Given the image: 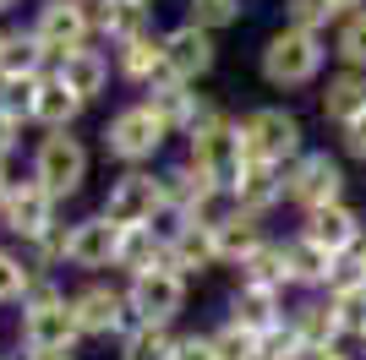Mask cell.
Masks as SVG:
<instances>
[{
    "label": "cell",
    "instance_id": "29",
    "mask_svg": "<svg viewBox=\"0 0 366 360\" xmlns=\"http://www.w3.org/2000/svg\"><path fill=\"white\" fill-rule=\"evenodd\" d=\"M285 262H290V284L295 289H322L328 284V268H334V251L317 246L312 235H290L285 240Z\"/></svg>",
    "mask_w": 366,
    "mask_h": 360
},
{
    "label": "cell",
    "instance_id": "8",
    "mask_svg": "<svg viewBox=\"0 0 366 360\" xmlns=\"http://www.w3.org/2000/svg\"><path fill=\"white\" fill-rule=\"evenodd\" d=\"M93 33H99V22H93V0H44L39 16H33V39L49 49V60L82 49Z\"/></svg>",
    "mask_w": 366,
    "mask_h": 360
},
{
    "label": "cell",
    "instance_id": "42",
    "mask_svg": "<svg viewBox=\"0 0 366 360\" xmlns=\"http://www.w3.org/2000/svg\"><path fill=\"white\" fill-rule=\"evenodd\" d=\"M175 360H219L214 333H186V339H175Z\"/></svg>",
    "mask_w": 366,
    "mask_h": 360
},
{
    "label": "cell",
    "instance_id": "24",
    "mask_svg": "<svg viewBox=\"0 0 366 360\" xmlns=\"http://www.w3.org/2000/svg\"><path fill=\"white\" fill-rule=\"evenodd\" d=\"M361 109H366V71H350V66H345V71H334L322 82V120H328L334 131L350 126Z\"/></svg>",
    "mask_w": 366,
    "mask_h": 360
},
{
    "label": "cell",
    "instance_id": "45",
    "mask_svg": "<svg viewBox=\"0 0 366 360\" xmlns=\"http://www.w3.org/2000/svg\"><path fill=\"white\" fill-rule=\"evenodd\" d=\"M306 360H355L345 344H334V349H317V355H306Z\"/></svg>",
    "mask_w": 366,
    "mask_h": 360
},
{
    "label": "cell",
    "instance_id": "16",
    "mask_svg": "<svg viewBox=\"0 0 366 360\" xmlns=\"http://www.w3.org/2000/svg\"><path fill=\"white\" fill-rule=\"evenodd\" d=\"M148 104L159 109V120H164L169 131H192L197 120L214 115V109L197 99V82H181L175 71H164L159 82H148Z\"/></svg>",
    "mask_w": 366,
    "mask_h": 360
},
{
    "label": "cell",
    "instance_id": "12",
    "mask_svg": "<svg viewBox=\"0 0 366 360\" xmlns=\"http://www.w3.org/2000/svg\"><path fill=\"white\" fill-rule=\"evenodd\" d=\"M55 208H61V196H49L39 180H16L11 191H6V202H0V224L11 229L22 246H33V240H44L49 229H61V219H55Z\"/></svg>",
    "mask_w": 366,
    "mask_h": 360
},
{
    "label": "cell",
    "instance_id": "30",
    "mask_svg": "<svg viewBox=\"0 0 366 360\" xmlns=\"http://www.w3.org/2000/svg\"><path fill=\"white\" fill-rule=\"evenodd\" d=\"M257 246H262V219H257V213H246V208H235L224 224L214 229V251H219V262H235V268H241V262L257 251Z\"/></svg>",
    "mask_w": 366,
    "mask_h": 360
},
{
    "label": "cell",
    "instance_id": "38",
    "mask_svg": "<svg viewBox=\"0 0 366 360\" xmlns=\"http://www.w3.org/2000/svg\"><path fill=\"white\" fill-rule=\"evenodd\" d=\"M355 289H366V256L361 251H345V256H334L322 295H355Z\"/></svg>",
    "mask_w": 366,
    "mask_h": 360
},
{
    "label": "cell",
    "instance_id": "41",
    "mask_svg": "<svg viewBox=\"0 0 366 360\" xmlns=\"http://www.w3.org/2000/svg\"><path fill=\"white\" fill-rule=\"evenodd\" d=\"M33 88H39V82H11V76H0V109L28 120L33 115Z\"/></svg>",
    "mask_w": 366,
    "mask_h": 360
},
{
    "label": "cell",
    "instance_id": "52",
    "mask_svg": "<svg viewBox=\"0 0 366 360\" xmlns=\"http://www.w3.org/2000/svg\"><path fill=\"white\" fill-rule=\"evenodd\" d=\"M361 256H366V240H361Z\"/></svg>",
    "mask_w": 366,
    "mask_h": 360
},
{
    "label": "cell",
    "instance_id": "34",
    "mask_svg": "<svg viewBox=\"0 0 366 360\" xmlns=\"http://www.w3.org/2000/svg\"><path fill=\"white\" fill-rule=\"evenodd\" d=\"M334 55L339 66H350V71H366V6L350 16H339V28H334Z\"/></svg>",
    "mask_w": 366,
    "mask_h": 360
},
{
    "label": "cell",
    "instance_id": "46",
    "mask_svg": "<svg viewBox=\"0 0 366 360\" xmlns=\"http://www.w3.org/2000/svg\"><path fill=\"white\" fill-rule=\"evenodd\" d=\"M16 180H11V159H0V202H6V191H11Z\"/></svg>",
    "mask_w": 366,
    "mask_h": 360
},
{
    "label": "cell",
    "instance_id": "36",
    "mask_svg": "<svg viewBox=\"0 0 366 360\" xmlns=\"http://www.w3.org/2000/svg\"><path fill=\"white\" fill-rule=\"evenodd\" d=\"M285 22L306 33H328L339 28V11H334V0H285Z\"/></svg>",
    "mask_w": 366,
    "mask_h": 360
},
{
    "label": "cell",
    "instance_id": "35",
    "mask_svg": "<svg viewBox=\"0 0 366 360\" xmlns=\"http://www.w3.org/2000/svg\"><path fill=\"white\" fill-rule=\"evenodd\" d=\"M312 349L301 344V333L290 328V316L285 322H274L268 333H257V360H306Z\"/></svg>",
    "mask_w": 366,
    "mask_h": 360
},
{
    "label": "cell",
    "instance_id": "39",
    "mask_svg": "<svg viewBox=\"0 0 366 360\" xmlns=\"http://www.w3.org/2000/svg\"><path fill=\"white\" fill-rule=\"evenodd\" d=\"M214 349H219V360H257V333L241 328V322H224L214 333Z\"/></svg>",
    "mask_w": 366,
    "mask_h": 360
},
{
    "label": "cell",
    "instance_id": "6",
    "mask_svg": "<svg viewBox=\"0 0 366 360\" xmlns=\"http://www.w3.org/2000/svg\"><path fill=\"white\" fill-rule=\"evenodd\" d=\"M186 136H192V164H197L202 175H214L219 186H229V180L241 175V164H246V136H241L235 120H224L214 109V115L197 120Z\"/></svg>",
    "mask_w": 366,
    "mask_h": 360
},
{
    "label": "cell",
    "instance_id": "13",
    "mask_svg": "<svg viewBox=\"0 0 366 360\" xmlns=\"http://www.w3.org/2000/svg\"><path fill=\"white\" fill-rule=\"evenodd\" d=\"M115 246H121V224H109L104 213L93 219H76L66 229V262L82 273H99V268H115Z\"/></svg>",
    "mask_w": 366,
    "mask_h": 360
},
{
    "label": "cell",
    "instance_id": "47",
    "mask_svg": "<svg viewBox=\"0 0 366 360\" xmlns=\"http://www.w3.org/2000/svg\"><path fill=\"white\" fill-rule=\"evenodd\" d=\"M361 6H366V0H334V11H339V16H350V11H361Z\"/></svg>",
    "mask_w": 366,
    "mask_h": 360
},
{
    "label": "cell",
    "instance_id": "50",
    "mask_svg": "<svg viewBox=\"0 0 366 360\" xmlns=\"http://www.w3.org/2000/svg\"><path fill=\"white\" fill-rule=\"evenodd\" d=\"M137 6H148V11H153V0H137Z\"/></svg>",
    "mask_w": 366,
    "mask_h": 360
},
{
    "label": "cell",
    "instance_id": "11",
    "mask_svg": "<svg viewBox=\"0 0 366 360\" xmlns=\"http://www.w3.org/2000/svg\"><path fill=\"white\" fill-rule=\"evenodd\" d=\"M71 311H76V322H82V339H126V333L137 328L132 300L115 284H82L71 295Z\"/></svg>",
    "mask_w": 366,
    "mask_h": 360
},
{
    "label": "cell",
    "instance_id": "21",
    "mask_svg": "<svg viewBox=\"0 0 366 360\" xmlns=\"http://www.w3.org/2000/svg\"><path fill=\"white\" fill-rule=\"evenodd\" d=\"M229 322H241V328H252V333H268L274 322H285V289L241 284L229 295Z\"/></svg>",
    "mask_w": 366,
    "mask_h": 360
},
{
    "label": "cell",
    "instance_id": "3",
    "mask_svg": "<svg viewBox=\"0 0 366 360\" xmlns=\"http://www.w3.org/2000/svg\"><path fill=\"white\" fill-rule=\"evenodd\" d=\"M164 142H169V126L159 120V109H153L148 99H142V104L115 109L109 126H104V153L115 159V164H126V169L153 164V159L164 153Z\"/></svg>",
    "mask_w": 366,
    "mask_h": 360
},
{
    "label": "cell",
    "instance_id": "53",
    "mask_svg": "<svg viewBox=\"0 0 366 360\" xmlns=\"http://www.w3.org/2000/svg\"><path fill=\"white\" fill-rule=\"evenodd\" d=\"M93 6H99V0H93Z\"/></svg>",
    "mask_w": 366,
    "mask_h": 360
},
{
    "label": "cell",
    "instance_id": "10",
    "mask_svg": "<svg viewBox=\"0 0 366 360\" xmlns=\"http://www.w3.org/2000/svg\"><path fill=\"white\" fill-rule=\"evenodd\" d=\"M126 300H132L137 322H159V328H169V322L186 311V273H175L169 262H159V268H148V273H132Z\"/></svg>",
    "mask_w": 366,
    "mask_h": 360
},
{
    "label": "cell",
    "instance_id": "20",
    "mask_svg": "<svg viewBox=\"0 0 366 360\" xmlns=\"http://www.w3.org/2000/svg\"><path fill=\"white\" fill-rule=\"evenodd\" d=\"M55 76H61L71 93H82V99H99V93L109 88V55L93 49V44H82V49H71V55L55 60Z\"/></svg>",
    "mask_w": 366,
    "mask_h": 360
},
{
    "label": "cell",
    "instance_id": "33",
    "mask_svg": "<svg viewBox=\"0 0 366 360\" xmlns=\"http://www.w3.org/2000/svg\"><path fill=\"white\" fill-rule=\"evenodd\" d=\"M121 360H175V333L159 322H137L121 339Z\"/></svg>",
    "mask_w": 366,
    "mask_h": 360
},
{
    "label": "cell",
    "instance_id": "49",
    "mask_svg": "<svg viewBox=\"0 0 366 360\" xmlns=\"http://www.w3.org/2000/svg\"><path fill=\"white\" fill-rule=\"evenodd\" d=\"M44 360H76V355H44Z\"/></svg>",
    "mask_w": 366,
    "mask_h": 360
},
{
    "label": "cell",
    "instance_id": "14",
    "mask_svg": "<svg viewBox=\"0 0 366 360\" xmlns=\"http://www.w3.org/2000/svg\"><path fill=\"white\" fill-rule=\"evenodd\" d=\"M164 60H169V71L181 76V82H202V76L219 66V44H214V33H208V28L181 22V28L164 33Z\"/></svg>",
    "mask_w": 366,
    "mask_h": 360
},
{
    "label": "cell",
    "instance_id": "9",
    "mask_svg": "<svg viewBox=\"0 0 366 360\" xmlns=\"http://www.w3.org/2000/svg\"><path fill=\"white\" fill-rule=\"evenodd\" d=\"M109 219V224H153V219H164V186H159V175H148V169H126V175L109 180L104 191V208H99Z\"/></svg>",
    "mask_w": 366,
    "mask_h": 360
},
{
    "label": "cell",
    "instance_id": "1",
    "mask_svg": "<svg viewBox=\"0 0 366 360\" xmlns=\"http://www.w3.org/2000/svg\"><path fill=\"white\" fill-rule=\"evenodd\" d=\"M16 339H22V349H33V355H71L76 339H82V322H76L71 300H66L61 289L49 284L44 273H39L33 295L22 300V322H16Z\"/></svg>",
    "mask_w": 366,
    "mask_h": 360
},
{
    "label": "cell",
    "instance_id": "43",
    "mask_svg": "<svg viewBox=\"0 0 366 360\" xmlns=\"http://www.w3.org/2000/svg\"><path fill=\"white\" fill-rule=\"evenodd\" d=\"M339 148L350 153V159H361V164H366V109L350 120V126H339Z\"/></svg>",
    "mask_w": 366,
    "mask_h": 360
},
{
    "label": "cell",
    "instance_id": "27",
    "mask_svg": "<svg viewBox=\"0 0 366 360\" xmlns=\"http://www.w3.org/2000/svg\"><path fill=\"white\" fill-rule=\"evenodd\" d=\"M159 262H169V235H159L153 224L121 229V246H115V268L121 273H148Z\"/></svg>",
    "mask_w": 366,
    "mask_h": 360
},
{
    "label": "cell",
    "instance_id": "15",
    "mask_svg": "<svg viewBox=\"0 0 366 360\" xmlns=\"http://www.w3.org/2000/svg\"><path fill=\"white\" fill-rule=\"evenodd\" d=\"M301 219H306V224H301V235H312L317 246H328L334 256L361 251V240H366V219L350 208V202H328V208L301 213Z\"/></svg>",
    "mask_w": 366,
    "mask_h": 360
},
{
    "label": "cell",
    "instance_id": "25",
    "mask_svg": "<svg viewBox=\"0 0 366 360\" xmlns=\"http://www.w3.org/2000/svg\"><path fill=\"white\" fill-rule=\"evenodd\" d=\"M93 22H99V33H104L115 49L142 39V33H153V11L137 6V0H99V6H93Z\"/></svg>",
    "mask_w": 366,
    "mask_h": 360
},
{
    "label": "cell",
    "instance_id": "40",
    "mask_svg": "<svg viewBox=\"0 0 366 360\" xmlns=\"http://www.w3.org/2000/svg\"><path fill=\"white\" fill-rule=\"evenodd\" d=\"M339 311V328H345V339H355L361 344L366 339V289H355V295H328Z\"/></svg>",
    "mask_w": 366,
    "mask_h": 360
},
{
    "label": "cell",
    "instance_id": "23",
    "mask_svg": "<svg viewBox=\"0 0 366 360\" xmlns=\"http://www.w3.org/2000/svg\"><path fill=\"white\" fill-rule=\"evenodd\" d=\"M159 186H164V213H175V219H186V213L197 208L202 196L219 191V180L202 175L192 159H186V164H175V169H164V175H159Z\"/></svg>",
    "mask_w": 366,
    "mask_h": 360
},
{
    "label": "cell",
    "instance_id": "26",
    "mask_svg": "<svg viewBox=\"0 0 366 360\" xmlns=\"http://www.w3.org/2000/svg\"><path fill=\"white\" fill-rule=\"evenodd\" d=\"M169 268L175 273H208L219 268V251H214V229H202V224H175L169 229Z\"/></svg>",
    "mask_w": 366,
    "mask_h": 360
},
{
    "label": "cell",
    "instance_id": "17",
    "mask_svg": "<svg viewBox=\"0 0 366 360\" xmlns=\"http://www.w3.org/2000/svg\"><path fill=\"white\" fill-rule=\"evenodd\" d=\"M229 196H235V208H246V213H257V219H262L274 202H285V169L262 164V159H246L241 175L229 180Z\"/></svg>",
    "mask_w": 366,
    "mask_h": 360
},
{
    "label": "cell",
    "instance_id": "4",
    "mask_svg": "<svg viewBox=\"0 0 366 360\" xmlns=\"http://www.w3.org/2000/svg\"><path fill=\"white\" fill-rule=\"evenodd\" d=\"M88 169H93V159H88V142L82 136H71V131H49V136H39V148H33V169L28 175L44 186L49 196H76L82 186H88Z\"/></svg>",
    "mask_w": 366,
    "mask_h": 360
},
{
    "label": "cell",
    "instance_id": "51",
    "mask_svg": "<svg viewBox=\"0 0 366 360\" xmlns=\"http://www.w3.org/2000/svg\"><path fill=\"white\" fill-rule=\"evenodd\" d=\"M361 355H366V339H361Z\"/></svg>",
    "mask_w": 366,
    "mask_h": 360
},
{
    "label": "cell",
    "instance_id": "22",
    "mask_svg": "<svg viewBox=\"0 0 366 360\" xmlns=\"http://www.w3.org/2000/svg\"><path fill=\"white\" fill-rule=\"evenodd\" d=\"M115 71H121L126 82H137V88L159 82V76L169 71V60H164V33H142V39L121 44V49H115Z\"/></svg>",
    "mask_w": 366,
    "mask_h": 360
},
{
    "label": "cell",
    "instance_id": "7",
    "mask_svg": "<svg viewBox=\"0 0 366 360\" xmlns=\"http://www.w3.org/2000/svg\"><path fill=\"white\" fill-rule=\"evenodd\" d=\"M285 202H295L301 213H317L328 202H345V164L334 153L306 148L290 169H285Z\"/></svg>",
    "mask_w": 366,
    "mask_h": 360
},
{
    "label": "cell",
    "instance_id": "44",
    "mask_svg": "<svg viewBox=\"0 0 366 360\" xmlns=\"http://www.w3.org/2000/svg\"><path fill=\"white\" fill-rule=\"evenodd\" d=\"M16 148H22V115H6V109H0V159H11Z\"/></svg>",
    "mask_w": 366,
    "mask_h": 360
},
{
    "label": "cell",
    "instance_id": "2",
    "mask_svg": "<svg viewBox=\"0 0 366 360\" xmlns=\"http://www.w3.org/2000/svg\"><path fill=\"white\" fill-rule=\"evenodd\" d=\"M328 55L334 49L322 44V33H306V28H285L279 33H268V44H262V55H257V71H262V82L268 88H312L322 76V66H328Z\"/></svg>",
    "mask_w": 366,
    "mask_h": 360
},
{
    "label": "cell",
    "instance_id": "32",
    "mask_svg": "<svg viewBox=\"0 0 366 360\" xmlns=\"http://www.w3.org/2000/svg\"><path fill=\"white\" fill-rule=\"evenodd\" d=\"M39 284V268H33V256L11 251V246H0V306H22Z\"/></svg>",
    "mask_w": 366,
    "mask_h": 360
},
{
    "label": "cell",
    "instance_id": "48",
    "mask_svg": "<svg viewBox=\"0 0 366 360\" xmlns=\"http://www.w3.org/2000/svg\"><path fill=\"white\" fill-rule=\"evenodd\" d=\"M11 6H16V0H0V16H6V11H11Z\"/></svg>",
    "mask_w": 366,
    "mask_h": 360
},
{
    "label": "cell",
    "instance_id": "54",
    "mask_svg": "<svg viewBox=\"0 0 366 360\" xmlns=\"http://www.w3.org/2000/svg\"><path fill=\"white\" fill-rule=\"evenodd\" d=\"M0 39H6V33H0Z\"/></svg>",
    "mask_w": 366,
    "mask_h": 360
},
{
    "label": "cell",
    "instance_id": "55",
    "mask_svg": "<svg viewBox=\"0 0 366 360\" xmlns=\"http://www.w3.org/2000/svg\"><path fill=\"white\" fill-rule=\"evenodd\" d=\"M0 360H6V355H0Z\"/></svg>",
    "mask_w": 366,
    "mask_h": 360
},
{
    "label": "cell",
    "instance_id": "31",
    "mask_svg": "<svg viewBox=\"0 0 366 360\" xmlns=\"http://www.w3.org/2000/svg\"><path fill=\"white\" fill-rule=\"evenodd\" d=\"M241 284H262V289H290V262H285V240H262L257 251L241 262Z\"/></svg>",
    "mask_w": 366,
    "mask_h": 360
},
{
    "label": "cell",
    "instance_id": "5",
    "mask_svg": "<svg viewBox=\"0 0 366 360\" xmlns=\"http://www.w3.org/2000/svg\"><path fill=\"white\" fill-rule=\"evenodd\" d=\"M241 136H246V159H262V164H279V169H290L306 153L301 120H295L290 109H279V104L252 109V115L241 120Z\"/></svg>",
    "mask_w": 366,
    "mask_h": 360
},
{
    "label": "cell",
    "instance_id": "37",
    "mask_svg": "<svg viewBox=\"0 0 366 360\" xmlns=\"http://www.w3.org/2000/svg\"><path fill=\"white\" fill-rule=\"evenodd\" d=\"M186 22H197L208 33H224L241 22V0H186Z\"/></svg>",
    "mask_w": 366,
    "mask_h": 360
},
{
    "label": "cell",
    "instance_id": "28",
    "mask_svg": "<svg viewBox=\"0 0 366 360\" xmlns=\"http://www.w3.org/2000/svg\"><path fill=\"white\" fill-rule=\"evenodd\" d=\"M44 66H49V49L33 39V28L0 39V76H11V82H39V76H49Z\"/></svg>",
    "mask_w": 366,
    "mask_h": 360
},
{
    "label": "cell",
    "instance_id": "19",
    "mask_svg": "<svg viewBox=\"0 0 366 360\" xmlns=\"http://www.w3.org/2000/svg\"><path fill=\"white\" fill-rule=\"evenodd\" d=\"M290 328L301 333V344L317 355V349H334V344H345V328H339V311H334V300L328 295H312V300H301L290 311Z\"/></svg>",
    "mask_w": 366,
    "mask_h": 360
},
{
    "label": "cell",
    "instance_id": "18",
    "mask_svg": "<svg viewBox=\"0 0 366 360\" xmlns=\"http://www.w3.org/2000/svg\"><path fill=\"white\" fill-rule=\"evenodd\" d=\"M82 109H88V99H82V93H71L61 76L49 71V76H39V88H33V115H28V120H39L44 131H71Z\"/></svg>",
    "mask_w": 366,
    "mask_h": 360
}]
</instances>
